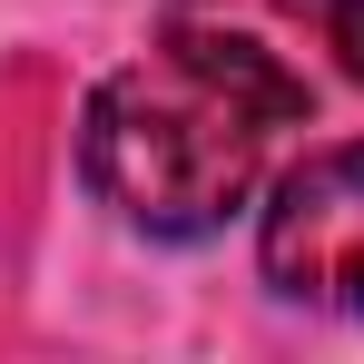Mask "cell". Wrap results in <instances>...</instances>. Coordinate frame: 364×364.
I'll use <instances>...</instances> for the list:
<instances>
[{
    "label": "cell",
    "mask_w": 364,
    "mask_h": 364,
    "mask_svg": "<svg viewBox=\"0 0 364 364\" xmlns=\"http://www.w3.org/2000/svg\"><path fill=\"white\" fill-rule=\"evenodd\" d=\"M315 119V89L266 40L178 20L148 60L109 69L79 109V178L89 197L158 246H197L266 187L286 128Z\"/></svg>",
    "instance_id": "obj_1"
},
{
    "label": "cell",
    "mask_w": 364,
    "mask_h": 364,
    "mask_svg": "<svg viewBox=\"0 0 364 364\" xmlns=\"http://www.w3.org/2000/svg\"><path fill=\"white\" fill-rule=\"evenodd\" d=\"M256 256H266V286L286 305L364 315V138L315 148V158H296L276 178Z\"/></svg>",
    "instance_id": "obj_2"
},
{
    "label": "cell",
    "mask_w": 364,
    "mask_h": 364,
    "mask_svg": "<svg viewBox=\"0 0 364 364\" xmlns=\"http://www.w3.org/2000/svg\"><path fill=\"white\" fill-rule=\"evenodd\" d=\"M276 10H296L305 30H315V40H325V50L364 79V0H276Z\"/></svg>",
    "instance_id": "obj_3"
}]
</instances>
